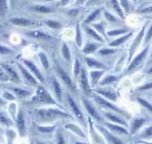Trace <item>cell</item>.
I'll return each mask as SVG.
<instances>
[{"label":"cell","mask_w":152,"mask_h":144,"mask_svg":"<svg viewBox=\"0 0 152 144\" xmlns=\"http://www.w3.org/2000/svg\"><path fill=\"white\" fill-rule=\"evenodd\" d=\"M134 1H136V0H134Z\"/></svg>","instance_id":"obj_59"},{"label":"cell","mask_w":152,"mask_h":144,"mask_svg":"<svg viewBox=\"0 0 152 144\" xmlns=\"http://www.w3.org/2000/svg\"><path fill=\"white\" fill-rule=\"evenodd\" d=\"M96 49V46L94 44H90L87 45L84 49H83V51L85 53H91L93 52L95 49Z\"/></svg>","instance_id":"obj_34"},{"label":"cell","mask_w":152,"mask_h":144,"mask_svg":"<svg viewBox=\"0 0 152 144\" xmlns=\"http://www.w3.org/2000/svg\"><path fill=\"white\" fill-rule=\"evenodd\" d=\"M116 80V77L115 76H109L106 77L102 82L101 84H109L113 82H115Z\"/></svg>","instance_id":"obj_32"},{"label":"cell","mask_w":152,"mask_h":144,"mask_svg":"<svg viewBox=\"0 0 152 144\" xmlns=\"http://www.w3.org/2000/svg\"><path fill=\"white\" fill-rule=\"evenodd\" d=\"M148 51V46H147V47H145L132 61V62L131 63V64L129 65V67L127 69V72H129L131 71L132 70H134L135 68H136L142 62V61L143 60V59L145 57V56L147 55V53Z\"/></svg>","instance_id":"obj_6"},{"label":"cell","mask_w":152,"mask_h":144,"mask_svg":"<svg viewBox=\"0 0 152 144\" xmlns=\"http://www.w3.org/2000/svg\"><path fill=\"white\" fill-rule=\"evenodd\" d=\"M11 21L14 24L20 25V26H27L30 24V21L24 18H12L11 20Z\"/></svg>","instance_id":"obj_23"},{"label":"cell","mask_w":152,"mask_h":144,"mask_svg":"<svg viewBox=\"0 0 152 144\" xmlns=\"http://www.w3.org/2000/svg\"><path fill=\"white\" fill-rule=\"evenodd\" d=\"M39 57H40L41 62L43 64L45 68L48 69V67H49V62H48V60L46 55L43 53H40L39 54Z\"/></svg>","instance_id":"obj_29"},{"label":"cell","mask_w":152,"mask_h":144,"mask_svg":"<svg viewBox=\"0 0 152 144\" xmlns=\"http://www.w3.org/2000/svg\"><path fill=\"white\" fill-rule=\"evenodd\" d=\"M67 101H68V104H69L70 108H71L74 115L81 122L82 124H84V123H85L84 117L82 112L80 109L79 107L77 105V104H75L74 99L69 95H68L67 96Z\"/></svg>","instance_id":"obj_5"},{"label":"cell","mask_w":152,"mask_h":144,"mask_svg":"<svg viewBox=\"0 0 152 144\" xmlns=\"http://www.w3.org/2000/svg\"><path fill=\"white\" fill-rule=\"evenodd\" d=\"M99 11H100V10H96V11H94L88 18H87V19L86 20V23H88V22H90V21H91L93 20H94V18L97 16V15L98 14V13L99 12Z\"/></svg>","instance_id":"obj_44"},{"label":"cell","mask_w":152,"mask_h":144,"mask_svg":"<svg viewBox=\"0 0 152 144\" xmlns=\"http://www.w3.org/2000/svg\"><path fill=\"white\" fill-rule=\"evenodd\" d=\"M28 35L31 36V37H36V38H46L47 36L46 35L41 32H39V31H34V32H30L28 33H27Z\"/></svg>","instance_id":"obj_28"},{"label":"cell","mask_w":152,"mask_h":144,"mask_svg":"<svg viewBox=\"0 0 152 144\" xmlns=\"http://www.w3.org/2000/svg\"><path fill=\"white\" fill-rule=\"evenodd\" d=\"M104 71H93L91 72V77L92 81L94 83H96L99 79V78L103 75Z\"/></svg>","instance_id":"obj_25"},{"label":"cell","mask_w":152,"mask_h":144,"mask_svg":"<svg viewBox=\"0 0 152 144\" xmlns=\"http://www.w3.org/2000/svg\"><path fill=\"white\" fill-rule=\"evenodd\" d=\"M105 16H106V18L109 21H115V17L108 12H105Z\"/></svg>","instance_id":"obj_50"},{"label":"cell","mask_w":152,"mask_h":144,"mask_svg":"<svg viewBox=\"0 0 152 144\" xmlns=\"http://www.w3.org/2000/svg\"><path fill=\"white\" fill-rule=\"evenodd\" d=\"M19 68L21 71V73L25 77V79L31 84L36 85L37 84L36 80L34 79V78L24 68H23L21 65H19Z\"/></svg>","instance_id":"obj_17"},{"label":"cell","mask_w":152,"mask_h":144,"mask_svg":"<svg viewBox=\"0 0 152 144\" xmlns=\"http://www.w3.org/2000/svg\"><path fill=\"white\" fill-rule=\"evenodd\" d=\"M2 96L4 98H5L6 99L10 100V101H14V100L15 99V96H14L12 94H11L10 92H6L4 93L3 95H2Z\"/></svg>","instance_id":"obj_41"},{"label":"cell","mask_w":152,"mask_h":144,"mask_svg":"<svg viewBox=\"0 0 152 144\" xmlns=\"http://www.w3.org/2000/svg\"><path fill=\"white\" fill-rule=\"evenodd\" d=\"M68 1L69 0H62L61 1V3H62V4L65 5V4H66L68 2Z\"/></svg>","instance_id":"obj_55"},{"label":"cell","mask_w":152,"mask_h":144,"mask_svg":"<svg viewBox=\"0 0 152 144\" xmlns=\"http://www.w3.org/2000/svg\"><path fill=\"white\" fill-rule=\"evenodd\" d=\"M62 54H63V56L64 57V58L66 60H67L68 61H69V60H70V53H69V49H68L67 45H65V44H64L63 45Z\"/></svg>","instance_id":"obj_31"},{"label":"cell","mask_w":152,"mask_h":144,"mask_svg":"<svg viewBox=\"0 0 152 144\" xmlns=\"http://www.w3.org/2000/svg\"><path fill=\"white\" fill-rule=\"evenodd\" d=\"M103 114H104V115L105 116V117L107 119H108V120H110V121H112L114 123H116L117 124H121V125H124V126H126L127 125L126 123L124 120L121 119V118L118 117V116L115 115V114H113L111 112H104Z\"/></svg>","instance_id":"obj_15"},{"label":"cell","mask_w":152,"mask_h":144,"mask_svg":"<svg viewBox=\"0 0 152 144\" xmlns=\"http://www.w3.org/2000/svg\"><path fill=\"white\" fill-rule=\"evenodd\" d=\"M137 99L139 101V102L141 104V105H142L144 107L147 108L150 111H151L152 112V105L151 104H150L147 101H145V99H143L142 98H138Z\"/></svg>","instance_id":"obj_30"},{"label":"cell","mask_w":152,"mask_h":144,"mask_svg":"<svg viewBox=\"0 0 152 144\" xmlns=\"http://www.w3.org/2000/svg\"><path fill=\"white\" fill-rule=\"evenodd\" d=\"M65 127L66 129H69L71 130L72 132H74L75 133H76L77 135H78L81 137H86L84 133L81 130V129L78 126H77L74 124L70 123V124H66Z\"/></svg>","instance_id":"obj_19"},{"label":"cell","mask_w":152,"mask_h":144,"mask_svg":"<svg viewBox=\"0 0 152 144\" xmlns=\"http://www.w3.org/2000/svg\"><path fill=\"white\" fill-rule=\"evenodd\" d=\"M1 122L2 124L4 125H10L11 124H12L10 121H9L8 119L5 115L3 114L2 112H1Z\"/></svg>","instance_id":"obj_35"},{"label":"cell","mask_w":152,"mask_h":144,"mask_svg":"<svg viewBox=\"0 0 152 144\" xmlns=\"http://www.w3.org/2000/svg\"><path fill=\"white\" fill-rule=\"evenodd\" d=\"M11 90L16 95V96L19 98H24L30 95V92L27 90L23 89L18 87L12 88Z\"/></svg>","instance_id":"obj_18"},{"label":"cell","mask_w":152,"mask_h":144,"mask_svg":"<svg viewBox=\"0 0 152 144\" xmlns=\"http://www.w3.org/2000/svg\"><path fill=\"white\" fill-rule=\"evenodd\" d=\"M151 57H152V54H151Z\"/></svg>","instance_id":"obj_58"},{"label":"cell","mask_w":152,"mask_h":144,"mask_svg":"<svg viewBox=\"0 0 152 144\" xmlns=\"http://www.w3.org/2000/svg\"><path fill=\"white\" fill-rule=\"evenodd\" d=\"M10 52V51L8 48H5V47H4L3 46H1V53L2 54H7V53H8V52Z\"/></svg>","instance_id":"obj_51"},{"label":"cell","mask_w":152,"mask_h":144,"mask_svg":"<svg viewBox=\"0 0 152 144\" xmlns=\"http://www.w3.org/2000/svg\"><path fill=\"white\" fill-rule=\"evenodd\" d=\"M152 38V24L151 25L149 30L147 32V33L145 38V43H147Z\"/></svg>","instance_id":"obj_43"},{"label":"cell","mask_w":152,"mask_h":144,"mask_svg":"<svg viewBox=\"0 0 152 144\" xmlns=\"http://www.w3.org/2000/svg\"><path fill=\"white\" fill-rule=\"evenodd\" d=\"M146 25L144 26L141 29V30L139 32V33L138 34L137 36L136 37V38L135 39V40H134L132 45L131 46V48H130V51H129V60H130V59L132 57V55H133L135 49L137 48V47L138 46V45L140 44L144 35V30H145V27Z\"/></svg>","instance_id":"obj_9"},{"label":"cell","mask_w":152,"mask_h":144,"mask_svg":"<svg viewBox=\"0 0 152 144\" xmlns=\"http://www.w3.org/2000/svg\"><path fill=\"white\" fill-rule=\"evenodd\" d=\"M82 101L88 113L97 121L101 122L102 121V117L94 106L87 99H82Z\"/></svg>","instance_id":"obj_4"},{"label":"cell","mask_w":152,"mask_h":144,"mask_svg":"<svg viewBox=\"0 0 152 144\" xmlns=\"http://www.w3.org/2000/svg\"><path fill=\"white\" fill-rule=\"evenodd\" d=\"M37 11L41 12H45V13H48L50 11V8H49L48 7H45V6H39V7H36L35 8Z\"/></svg>","instance_id":"obj_38"},{"label":"cell","mask_w":152,"mask_h":144,"mask_svg":"<svg viewBox=\"0 0 152 144\" xmlns=\"http://www.w3.org/2000/svg\"><path fill=\"white\" fill-rule=\"evenodd\" d=\"M58 71L59 73V74L61 78L63 80V81L65 82V83L68 87H69L70 88L73 89H74L73 84H72V80H71L70 77L68 76V74L61 68H58Z\"/></svg>","instance_id":"obj_14"},{"label":"cell","mask_w":152,"mask_h":144,"mask_svg":"<svg viewBox=\"0 0 152 144\" xmlns=\"http://www.w3.org/2000/svg\"><path fill=\"white\" fill-rule=\"evenodd\" d=\"M56 143L57 144H66L65 138L63 134L61 132H58L56 135Z\"/></svg>","instance_id":"obj_33"},{"label":"cell","mask_w":152,"mask_h":144,"mask_svg":"<svg viewBox=\"0 0 152 144\" xmlns=\"http://www.w3.org/2000/svg\"><path fill=\"white\" fill-rule=\"evenodd\" d=\"M1 80H8V77L7 76V75L5 74V73H3L2 70H1Z\"/></svg>","instance_id":"obj_52"},{"label":"cell","mask_w":152,"mask_h":144,"mask_svg":"<svg viewBox=\"0 0 152 144\" xmlns=\"http://www.w3.org/2000/svg\"><path fill=\"white\" fill-rule=\"evenodd\" d=\"M37 117L44 121H51L60 118H68L71 116L66 112L55 108H41L36 111Z\"/></svg>","instance_id":"obj_1"},{"label":"cell","mask_w":152,"mask_h":144,"mask_svg":"<svg viewBox=\"0 0 152 144\" xmlns=\"http://www.w3.org/2000/svg\"><path fill=\"white\" fill-rule=\"evenodd\" d=\"M7 8L6 0H0V12L2 15Z\"/></svg>","instance_id":"obj_37"},{"label":"cell","mask_w":152,"mask_h":144,"mask_svg":"<svg viewBox=\"0 0 152 144\" xmlns=\"http://www.w3.org/2000/svg\"><path fill=\"white\" fill-rule=\"evenodd\" d=\"M80 62L78 61V60H75V65H74V74L75 76H77L80 72Z\"/></svg>","instance_id":"obj_45"},{"label":"cell","mask_w":152,"mask_h":144,"mask_svg":"<svg viewBox=\"0 0 152 144\" xmlns=\"http://www.w3.org/2000/svg\"><path fill=\"white\" fill-rule=\"evenodd\" d=\"M125 32H126L125 30H122V29L115 30H112V31L109 32L108 35L109 36H115V35H120V34L124 33Z\"/></svg>","instance_id":"obj_42"},{"label":"cell","mask_w":152,"mask_h":144,"mask_svg":"<svg viewBox=\"0 0 152 144\" xmlns=\"http://www.w3.org/2000/svg\"><path fill=\"white\" fill-rule=\"evenodd\" d=\"M151 88H152V82L144 84V86L140 87L139 88V89L140 90H147V89H150Z\"/></svg>","instance_id":"obj_49"},{"label":"cell","mask_w":152,"mask_h":144,"mask_svg":"<svg viewBox=\"0 0 152 144\" xmlns=\"http://www.w3.org/2000/svg\"><path fill=\"white\" fill-rule=\"evenodd\" d=\"M97 127L100 130L101 133L104 135L107 140L111 144H124L123 142L118 137L113 135L110 132L102 126H97Z\"/></svg>","instance_id":"obj_8"},{"label":"cell","mask_w":152,"mask_h":144,"mask_svg":"<svg viewBox=\"0 0 152 144\" xmlns=\"http://www.w3.org/2000/svg\"><path fill=\"white\" fill-rule=\"evenodd\" d=\"M97 92L110 101H116L117 99V96L116 93L112 91L111 90L100 89V90H97Z\"/></svg>","instance_id":"obj_13"},{"label":"cell","mask_w":152,"mask_h":144,"mask_svg":"<svg viewBox=\"0 0 152 144\" xmlns=\"http://www.w3.org/2000/svg\"><path fill=\"white\" fill-rule=\"evenodd\" d=\"M145 120L142 118L140 119H137L134 121V122L132 124L131 127V132L132 134H134L135 132H136L144 123Z\"/></svg>","instance_id":"obj_20"},{"label":"cell","mask_w":152,"mask_h":144,"mask_svg":"<svg viewBox=\"0 0 152 144\" xmlns=\"http://www.w3.org/2000/svg\"><path fill=\"white\" fill-rule=\"evenodd\" d=\"M81 83L82 88L84 90V92L87 94L88 95L90 93V87L88 84L87 77L86 75V72L83 69L81 70Z\"/></svg>","instance_id":"obj_10"},{"label":"cell","mask_w":152,"mask_h":144,"mask_svg":"<svg viewBox=\"0 0 152 144\" xmlns=\"http://www.w3.org/2000/svg\"><path fill=\"white\" fill-rule=\"evenodd\" d=\"M104 124H105L106 127L107 129H109L111 132H113L116 133H123V134H128V132L126 131V130L121 126L113 124L109 122H104Z\"/></svg>","instance_id":"obj_11"},{"label":"cell","mask_w":152,"mask_h":144,"mask_svg":"<svg viewBox=\"0 0 152 144\" xmlns=\"http://www.w3.org/2000/svg\"><path fill=\"white\" fill-rule=\"evenodd\" d=\"M76 42H77V45H78L79 46L81 45V34H80V29H79L78 25H77V27Z\"/></svg>","instance_id":"obj_39"},{"label":"cell","mask_w":152,"mask_h":144,"mask_svg":"<svg viewBox=\"0 0 152 144\" xmlns=\"http://www.w3.org/2000/svg\"><path fill=\"white\" fill-rule=\"evenodd\" d=\"M36 144H47L46 143H45L44 142H42V141H40V140H37L36 142Z\"/></svg>","instance_id":"obj_54"},{"label":"cell","mask_w":152,"mask_h":144,"mask_svg":"<svg viewBox=\"0 0 152 144\" xmlns=\"http://www.w3.org/2000/svg\"><path fill=\"white\" fill-rule=\"evenodd\" d=\"M140 12L144 13V14L152 12V6H150V7H147L142 8V10H141L140 11Z\"/></svg>","instance_id":"obj_47"},{"label":"cell","mask_w":152,"mask_h":144,"mask_svg":"<svg viewBox=\"0 0 152 144\" xmlns=\"http://www.w3.org/2000/svg\"><path fill=\"white\" fill-rule=\"evenodd\" d=\"M75 144H88V143H85V142H77L75 143Z\"/></svg>","instance_id":"obj_56"},{"label":"cell","mask_w":152,"mask_h":144,"mask_svg":"<svg viewBox=\"0 0 152 144\" xmlns=\"http://www.w3.org/2000/svg\"><path fill=\"white\" fill-rule=\"evenodd\" d=\"M2 67L10 74V75L11 76V77L12 79H14V80H18V77L17 76V74L11 67L8 66L7 65H2Z\"/></svg>","instance_id":"obj_26"},{"label":"cell","mask_w":152,"mask_h":144,"mask_svg":"<svg viewBox=\"0 0 152 144\" xmlns=\"http://www.w3.org/2000/svg\"><path fill=\"white\" fill-rule=\"evenodd\" d=\"M25 64L30 68V70L34 74V75L36 76V77L40 81V82H43V77L39 71V70L37 68L36 65L31 61H24Z\"/></svg>","instance_id":"obj_12"},{"label":"cell","mask_w":152,"mask_h":144,"mask_svg":"<svg viewBox=\"0 0 152 144\" xmlns=\"http://www.w3.org/2000/svg\"><path fill=\"white\" fill-rule=\"evenodd\" d=\"M94 26L96 27V28L100 32H101L103 34V27L102 26V25H100V24H96V25H94Z\"/></svg>","instance_id":"obj_53"},{"label":"cell","mask_w":152,"mask_h":144,"mask_svg":"<svg viewBox=\"0 0 152 144\" xmlns=\"http://www.w3.org/2000/svg\"><path fill=\"white\" fill-rule=\"evenodd\" d=\"M87 32H88V33L91 35V36H92L94 39H97V40H102V39H101V37L93 30H92V29H87Z\"/></svg>","instance_id":"obj_40"},{"label":"cell","mask_w":152,"mask_h":144,"mask_svg":"<svg viewBox=\"0 0 152 144\" xmlns=\"http://www.w3.org/2000/svg\"><path fill=\"white\" fill-rule=\"evenodd\" d=\"M132 32L129 33L128 34L126 35L125 36H124L123 37H121L119 39H118L112 42L111 43H110V45L112 46H118V45L123 43L124 42H125L132 35Z\"/></svg>","instance_id":"obj_22"},{"label":"cell","mask_w":152,"mask_h":144,"mask_svg":"<svg viewBox=\"0 0 152 144\" xmlns=\"http://www.w3.org/2000/svg\"><path fill=\"white\" fill-rule=\"evenodd\" d=\"M46 24L50 27L52 28H59L61 27V24L59 23L52 20H49L46 22Z\"/></svg>","instance_id":"obj_36"},{"label":"cell","mask_w":152,"mask_h":144,"mask_svg":"<svg viewBox=\"0 0 152 144\" xmlns=\"http://www.w3.org/2000/svg\"><path fill=\"white\" fill-rule=\"evenodd\" d=\"M31 102L36 104H51L59 105V104L51 96V95L42 86H39L36 95L33 98Z\"/></svg>","instance_id":"obj_2"},{"label":"cell","mask_w":152,"mask_h":144,"mask_svg":"<svg viewBox=\"0 0 152 144\" xmlns=\"http://www.w3.org/2000/svg\"><path fill=\"white\" fill-rule=\"evenodd\" d=\"M112 5H113V7L114 8V9L115 10V11H116V12L119 14V15L124 18V14L122 12V11L121 10V8H120L118 3V1L117 0H112Z\"/></svg>","instance_id":"obj_27"},{"label":"cell","mask_w":152,"mask_h":144,"mask_svg":"<svg viewBox=\"0 0 152 144\" xmlns=\"http://www.w3.org/2000/svg\"><path fill=\"white\" fill-rule=\"evenodd\" d=\"M53 90L56 96V98H57V100L59 102H62V90L61 86L59 83V82L56 80L53 79Z\"/></svg>","instance_id":"obj_16"},{"label":"cell","mask_w":152,"mask_h":144,"mask_svg":"<svg viewBox=\"0 0 152 144\" xmlns=\"http://www.w3.org/2000/svg\"><path fill=\"white\" fill-rule=\"evenodd\" d=\"M86 62H87V65L91 67H94V68H105V67L103 64L98 62L96 60H93L91 58H87Z\"/></svg>","instance_id":"obj_21"},{"label":"cell","mask_w":152,"mask_h":144,"mask_svg":"<svg viewBox=\"0 0 152 144\" xmlns=\"http://www.w3.org/2000/svg\"><path fill=\"white\" fill-rule=\"evenodd\" d=\"M148 73H152V67L149 70V71H148Z\"/></svg>","instance_id":"obj_57"},{"label":"cell","mask_w":152,"mask_h":144,"mask_svg":"<svg viewBox=\"0 0 152 144\" xmlns=\"http://www.w3.org/2000/svg\"><path fill=\"white\" fill-rule=\"evenodd\" d=\"M37 128L39 132L43 133H49L52 132L55 130L56 126H37Z\"/></svg>","instance_id":"obj_24"},{"label":"cell","mask_w":152,"mask_h":144,"mask_svg":"<svg viewBox=\"0 0 152 144\" xmlns=\"http://www.w3.org/2000/svg\"><path fill=\"white\" fill-rule=\"evenodd\" d=\"M114 52H115V50L105 49H102V50L100 51L99 53L102 54V55H107V54H110L113 53Z\"/></svg>","instance_id":"obj_46"},{"label":"cell","mask_w":152,"mask_h":144,"mask_svg":"<svg viewBox=\"0 0 152 144\" xmlns=\"http://www.w3.org/2000/svg\"><path fill=\"white\" fill-rule=\"evenodd\" d=\"M16 125L20 134L21 136H24V135H26V121H25L24 115L23 114V111L21 109L19 110L17 116Z\"/></svg>","instance_id":"obj_7"},{"label":"cell","mask_w":152,"mask_h":144,"mask_svg":"<svg viewBox=\"0 0 152 144\" xmlns=\"http://www.w3.org/2000/svg\"><path fill=\"white\" fill-rule=\"evenodd\" d=\"M93 98H94V99L96 101V104L97 105H99V106H100L103 108L108 109H110L112 111H113L115 112H118L120 114L124 113L123 111H122L120 108L117 107L116 105H114L110 102L107 101L106 99L103 98L100 96L94 95Z\"/></svg>","instance_id":"obj_3"},{"label":"cell","mask_w":152,"mask_h":144,"mask_svg":"<svg viewBox=\"0 0 152 144\" xmlns=\"http://www.w3.org/2000/svg\"><path fill=\"white\" fill-rule=\"evenodd\" d=\"M121 4H122V7L126 10V11H128V10H129V5H128V1L127 0H121Z\"/></svg>","instance_id":"obj_48"}]
</instances>
